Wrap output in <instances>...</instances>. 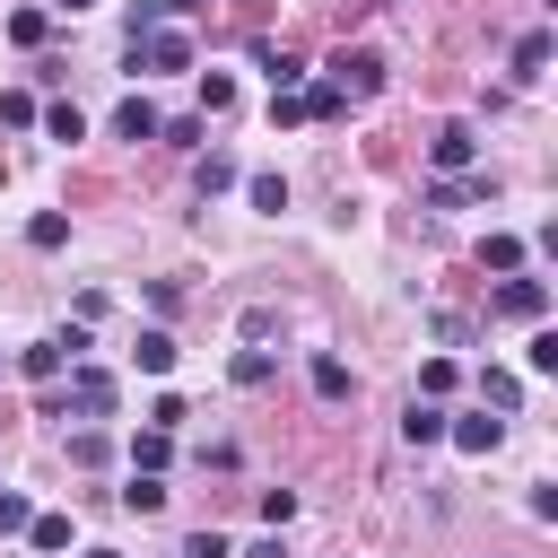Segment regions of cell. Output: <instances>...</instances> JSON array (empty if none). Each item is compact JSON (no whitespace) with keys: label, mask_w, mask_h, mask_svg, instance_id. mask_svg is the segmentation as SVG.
<instances>
[{"label":"cell","mask_w":558,"mask_h":558,"mask_svg":"<svg viewBox=\"0 0 558 558\" xmlns=\"http://www.w3.org/2000/svg\"><path fill=\"white\" fill-rule=\"evenodd\" d=\"M44 131H52V140H87V122H78V105H52V113H44Z\"/></svg>","instance_id":"31"},{"label":"cell","mask_w":558,"mask_h":558,"mask_svg":"<svg viewBox=\"0 0 558 558\" xmlns=\"http://www.w3.org/2000/svg\"><path fill=\"white\" fill-rule=\"evenodd\" d=\"M201 105L227 113V105H235V78H227V70H201Z\"/></svg>","instance_id":"27"},{"label":"cell","mask_w":558,"mask_h":558,"mask_svg":"<svg viewBox=\"0 0 558 558\" xmlns=\"http://www.w3.org/2000/svg\"><path fill=\"white\" fill-rule=\"evenodd\" d=\"M549 52H558V44H549V26H532V35L514 44V78H541V70H549Z\"/></svg>","instance_id":"15"},{"label":"cell","mask_w":558,"mask_h":558,"mask_svg":"<svg viewBox=\"0 0 558 558\" xmlns=\"http://www.w3.org/2000/svg\"><path fill=\"white\" fill-rule=\"evenodd\" d=\"M183 418H192V410H183V392H157V401H148V427H157V436H174Z\"/></svg>","instance_id":"25"},{"label":"cell","mask_w":558,"mask_h":558,"mask_svg":"<svg viewBox=\"0 0 558 558\" xmlns=\"http://www.w3.org/2000/svg\"><path fill=\"white\" fill-rule=\"evenodd\" d=\"M113 140H157V105L148 96H122L113 105Z\"/></svg>","instance_id":"9"},{"label":"cell","mask_w":558,"mask_h":558,"mask_svg":"<svg viewBox=\"0 0 558 558\" xmlns=\"http://www.w3.org/2000/svg\"><path fill=\"white\" fill-rule=\"evenodd\" d=\"M26 523H35V506H26L17 488H0V541H9V532H26Z\"/></svg>","instance_id":"29"},{"label":"cell","mask_w":558,"mask_h":558,"mask_svg":"<svg viewBox=\"0 0 558 558\" xmlns=\"http://www.w3.org/2000/svg\"><path fill=\"white\" fill-rule=\"evenodd\" d=\"M244 201H253L262 218H279V209H288V174H253V183H244Z\"/></svg>","instance_id":"20"},{"label":"cell","mask_w":558,"mask_h":558,"mask_svg":"<svg viewBox=\"0 0 558 558\" xmlns=\"http://www.w3.org/2000/svg\"><path fill=\"white\" fill-rule=\"evenodd\" d=\"M453 384H462V375H453V357H427V366H418V401H445Z\"/></svg>","instance_id":"22"},{"label":"cell","mask_w":558,"mask_h":558,"mask_svg":"<svg viewBox=\"0 0 558 558\" xmlns=\"http://www.w3.org/2000/svg\"><path fill=\"white\" fill-rule=\"evenodd\" d=\"M166 462H174V436L140 427V436H131V471H157V480H166Z\"/></svg>","instance_id":"14"},{"label":"cell","mask_w":558,"mask_h":558,"mask_svg":"<svg viewBox=\"0 0 558 558\" xmlns=\"http://www.w3.org/2000/svg\"><path fill=\"white\" fill-rule=\"evenodd\" d=\"M471 201H497V183L488 174H436L427 183V209H471Z\"/></svg>","instance_id":"6"},{"label":"cell","mask_w":558,"mask_h":558,"mask_svg":"<svg viewBox=\"0 0 558 558\" xmlns=\"http://www.w3.org/2000/svg\"><path fill=\"white\" fill-rule=\"evenodd\" d=\"M105 453H113V445H105V427H78V436H70V462H78V471H96Z\"/></svg>","instance_id":"26"},{"label":"cell","mask_w":558,"mask_h":558,"mask_svg":"<svg viewBox=\"0 0 558 558\" xmlns=\"http://www.w3.org/2000/svg\"><path fill=\"white\" fill-rule=\"evenodd\" d=\"M183 558H227V532H192V541H183Z\"/></svg>","instance_id":"34"},{"label":"cell","mask_w":558,"mask_h":558,"mask_svg":"<svg viewBox=\"0 0 558 558\" xmlns=\"http://www.w3.org/2000/svg\"><path fill=\"white\" fill-rule=\"evenodd\" d=\"M78 558H122V549H78Z\"/></svg>","instance_id":"36"},{"label":"cell","mask_w":558,"mask_h":558,"mask_svg":"<svg viewBox=\"0 0 558 558\" xmlns=\"http://www.w3.org/2000/svg\"><path fill=\"white\" fill-rule=\"evenodd\" d=\"M488 314H497V323H541V314H549V279H506V288H488Z\"/></svg>","instance_id":"3"},{"label":"cell","mask_w":558,"mask_h":558,"mask_svg":"<svg viewBox=\"0 0 558 558\" xmlns=\"http://www.w3.org/2000/svg\"><path fill=\"white\" fill-rule=\"evenodd\" d=\"M61 9H96V0H61Z\"/></svg>","instance_id":"37"},{"label":"cell","mask_w":558,"mask_h":558,"mask_svg":"<svg viewBox=\"0 0 558 558\" xmlns=\"http://www.w3.org/2000/svg\"><path fill=\"white\" fill-rule=\"evenodd\" d=\"M131 52H140L148 70H192V35H183V26H157V35H140Z\"/></svg>","instance_id":"5"},{"label":"cell","mask_w":558,"mask_h":558,"mask_svg":"<svg viewBox=\"0 0 558 558\" xmlns=\"http://www.w3.org/2000/svg\"><path fill=\"white\" fill-rule=\"evenodd\" d=\"M253 61L270 70V96H296V87H305V61H296V52H279V44H253Z\"/></svg>","instance_id":"8"},{"label":"cell","mask_w":558,"mask_h":558,"mask_svg":"<svg viewBox=\"0 0 558 558\" xmlns=\"http://www.w3.org/2000/svg\"><path fill=\"white\" fill-rule=\"evenodd\" d=\"M401 436H410V445H445V410H436V401H410V410H401Z\"/></svg>","instance_id":"13"},{"label":"cell","mask_w":558,"mask_h":558,"mask_svg":"<svg viewBox=\"0 0 558 558\" xmlns=\"http://www.w3.org/2000/svg\"><path fill=\"white\" fill-rule=\"evenodd\" d=\"M270 122H279V131H296V122H305V87H296V96H270Z\"/></svg>","instance_id":"33"},{"label":"cell","mask_w":558,"mask_h":558,"mask_svg":"<svg viewBox=\"0 0 558 558\" xmlns=\"http://www.w3.org/2000/svg\"><path fill=\"white\" fill-rule=\"evenodd\" d=\"M523 366H532V375H558V331H532V349H523Z\"/></svg>","instance_id":"28"},{"label":"cell","mask_w":558,"mask_h":558,"mask_svg":"<svg viewBox=\"0 0 558 558\" xmlns=\"http://www.w3.org/2000/svg\"><path fill=\"white\" fill-rule=\"evenodd\" d=\"M122 506H131V514H166V480H157V471H131Z\"/></svg>","instance_id":"19"},{"label":"cell","mask_w":558,"mask_h":558,"mask_svg":"<svg viewBox=\"0 0 558 558\" xmlns=\"http://www.w3.org/2000/svg\"><path fill=\"white\" fill-rule=\"evenodd\" d=\"M192 183H201V201H218V192L235 183V157H227V148H209V157L192 166Z\"/></svg>","instance_id":"16"},{"label":"cell","mask_w":558,"mask_h":558,"mask_svg":"<svg viewBox=\"0 0 558 558\" xmlns=\"http://www.w3.org/2000/svg\"><path fill=\"white\" fill-rule=\"evenodd\" d=\"M480 262H488V270H523V235H488Z\"/></svg>","instance_id":"24"},{"label":"cell","mask_w":558,"mask_h":558,"mask_svg":"<svg viewBox=\"0 0 558 558\" xmlns=\"http://www.w3.org/2000/svg\"><path fill=\"white\" fill-rule=\"evenodd\" d=\"M0 122H9V131H26V122H35V96H26V87H9V96H0Z\"/></svg>","instance_id":"30"},{"label":"cell","mask_w":558,"mask_h":558,"mask_svg":"<svg viewBox=\"0 0 558 558\" xmlns=\"http://www.w3.org/2000/svg\"><path fill=\"white\" fill-rule=\"evenodd\" d=\"M26 541H35L44 558H52V549H70V514H35V523H26Z\"/></svg>","instance_id":"23"},{"label":"cell","mask_w":558,"mask_h":558,"mask_svg":"<svg viewBox=\"0 0 558 558\" xmlns=\"http://www.w3.org/2000/svg\"><path fill=\"white\" fill-rule=\"evenodd\" d=\"M131 357H140V375H166V366H174V331H140Z\"/></svg>","instance_id":"18"},{"label":"cell","mask_w":558,"mask_h":558,"mask_svg":"<svg viewBox=\"0 0 558 558\" xmlns=\"http://www.w3.org/2000/svg\"><path fill=\"white\" fill-rule=\"evenodd\" d=\"M26 244H35V253H61V244H70V218H61V209H35V218H26Z\"/></svg>","instance_id":"17"},{"label":"cell","mask_w":558,"mask_h":558,"mask_svg":"<svg viewBox=\"0 0 558 558\" xmlns=\"http://www.w3.org/2000/svg\"><path fill=\"white\" fill-rule=\"evenodd\" d=\"M480 401H488V410H523V375H514V366H488V375H480Z\"/></svg>","instance_id":"12"},{"label":"cell","mask_w":558,"mask_h":558,"mask_svg":"<svg viewBox=\"0 0 558 558\" xmlns=\"http://www.w3.org/2000/svg\"><path fill=\"white\" fill-rule=\"evenodd\" d=\"M305 375H314V401H349V392H357V375H349V366H340L331 349H323V357H314Z\"/></svg>","instance_id":"10"},{"label":"cell","mask_w":558,"mask_h":558,"mask_svg":"<svg viewBox=\"0 0 558 558\" xmlns=\"http://www.w3.org/2000/svg\"><path fill=\"white\" fill-rule=\"evenodd\" d=\"M44 35H52V17H44V9H9V44H26V52H35Z\"/></svg>","instance_id":"21"},{"label":"cell","mask_w":558,"mask_h":558,"mask_svg":"<svg viewBox=\"0 0 558 558\" xmlns=\"http://www.w3.org/2000/svg\"><path fill=\"white\" fill-rule=\"evenodd\" d=\"M331 87H340L349 105H366V96H384V52H375V44H357V52L340 44V52H331Z\"/></svg>","instance_id":"2"},{"label":"cell","mask_w":558,"mask_h":558,"mask_svg":"<svg viewBox=\"0 0 558 558\" xmlns=\"http://www.w3.org/2000/svg\"><path fill=\"white\" fill-rule=\"evenodd\" d=\"M288 514H296V488H262V523H270V532H279V523H288Z\"/></svg>","instance_id":"32"},{"label":"cell","mask_w":558,"mask_h":558,"mask_svg":"<svg viewBox=\"0 0 558 558\" xmlns=\"http://www.w3.org/2000/svg\"><path fill=\"white\" fill-rule=\"evenodd\" d=\"M113 401H122V392H113L105 366H70V384L44 392V418H61V410H70V418H113Z\"/></svg>","instance_id":"1"},{"label":"cell","mask_w":558,"mask_h":558,"mask_svg":"<svg viewBox=\"0 0 558 558\" xmlns=\"http://www.w3.org/2000/svg\"><path fill=\"white\" fill-rule=\"evenodd\" d=\"M445 436H453L471 462H488V453L506 445V418H488V410H480V418H445Z\"/></svg>","instance_id":"7"},{"label":"cell","mask_w":558,"mask_h":558,"mask_svg":"<svg viewBox=\"0 0 558 558\" xmlns=\"http://www.w3.org/2000/svg\"><path fill=\"white\" fill-rule=\"evenodd\" d=\"M244 558H288V549H279V532H270V541H253V549H244Z\"/></svg>","instance_id":"35"},{"label":"cell","mask_w":558,"mask_h":558,"mask_svg":"<svg viewBox=\"0 0 558 558\" xmlns=\"http://www.w3.org/2000/svg\"><path fill=\"white\" fill-rule=\"evenodd\" d=\"M227 375H235L244 392H262V384L279 375V357H270V349H235V357H227Z\"/></svg>","instance_id":"11"},{"label":"cell","mask_w":558,"mask_h":558,"mask_svg":"<svg viewBox=\"0 0 558 558\" xmlns=\"http://www.w3.org/2000/svg\"><path fill=\"white\" fill-rule=\"evenodd\" d=\"M471 157H480V131H471V122H445V131L427 140V166H436V174H471Z\"/></svg>","instance_id":"4"}]
</instances>
